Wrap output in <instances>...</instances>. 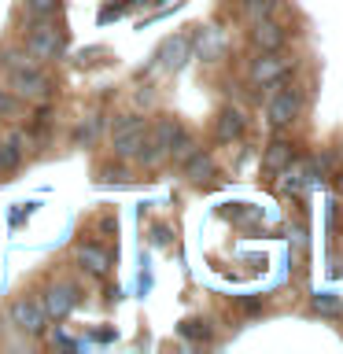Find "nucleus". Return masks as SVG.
<instances>
[{
	"label": "nucleus",
	"instance_id": "f257e3e1",
	"mask_svg": "<svg viewBox=\"0 0 343 354\" xmlns=\"http://www.w3.org/2000/svg\"><path fill=\"white\" fill-rule=\"evenodd\" d=\"M144 137H148V126H144L140 115H118L111 122V151H115L118 162L137 159Z\"/></svg>",
	"mask_w": 343,
	"mask_h": 354
},
{
	"label": "nucleus",
	"instance_id": "f03ea898",
	"mask_svg": "<svg viewBox=\"0 0 343 354\" xmlns=\"http://www.w3.org/2000/svg\"><path fill=\"white\" fill-rule=\"evenodd\" d=\"M22 48H26L33 59H59V55L66 52V37H63L59 26H52V19H44L33 30H26Z\"/></svg>",
	"mask_w": 343,
	"mask_h": 354
},
{
	"label": "nucleus",
	"instance_id": "7ed1b4c3",
	"mask_svg": "<svg viewBox=\"0 0 343 354\" xmlns=\"http://www.w3.org/2000/svg\"><path fill=\"white\" fill-rule=\"evenodd\" d=\"M8 88L15 100H30V104H41L52 93V82L41 74V66H19V71H8Z\"/></svg>",
	"mask_w": 343,
	"mask_h": 354
},
{
	"label": "nucleus",
	"instance_id": "20e7f679",
	"mask_svg": "<svg viewBox=\"0 0 343 354\" xmlns=\"http://www.w3.org/2000/svg\"><path fill=\"white\" fill-rule=\"evenodd\" d=\"M8 317H11V325H15L22 336H44V328H48L44 306L37 303V299H30V295H19L15 303L8 306Z\"/></svg>",
	"mask_w": 343,
	"mask_h": 354
},
{
	"label": "nucleus",
	"instance_id": "39448f33",
	"mask_svg": "<svg viewBox=\"0 0 343 354\" xmlns=\"http://www.w3.org/2000/svg\"><path fill=\"white\" fill-rule=\"evenodd\" d=\"M41 306H44V314H48V321L71 317V314H74V306H77V288H74V284H66V281L52 284L48 292H44Z\"/></svg>",
	"mask_w": 343,
	"mask_h": 354
},
{
	"label": "nucleus",
	"instance_id": "423d86ee",
	"mask_svg": "<svg viewBox=\"0 0 343 354\" xmlns=\"http://www.w3.org/2000/svg\"><path fill=\"white\" fill-rule=\"evenodd\" d=\"M299 107H303V100H299V93H292V88H284V93H273V96H270L266 118H270V126L284 129V126H292V122L299 118Z\"/></svg>",
	"mask_w": 343,
	"mask_h": 354
},
{
	"label": "nucleus",
	"instance_id": "0eeeda50",
	"mask_svg": "<svg viewBox=\"0 0 343 354\" xmlns=\"http://www.w3.org/2000/svg\"><path fill=\"white\" fill-rule=\"evenodd\" d=\"M74 262L82 266L85 273H93V277H107V273H111V262H115V254L104 251L96 240H85V243H77V248H74Z\"/></svg>",
	"mask_w": 343,
	"mask_h": 354
},
{
	"label": "nucleus",
	"instance_id": "6e6552de",
	"mask_svg": "<svg viewBox=\"0 0 343 354\" xmlns=\"http://www.w3.org/2000/svg\"><path fill=\"white\" fill-rule=\"evenodd\" d=\"M284 71H288V63L277 59V52H262V59L251 63V82L254 85H277L284 77Z\"/></svg>",
	"mask_w": 343,
	"mask_h": 354
},
{
	"label": "nucleus",
	"instance_id": "1a4fd4ad",
	"mask_svg": "<svg viewBox=\"0 0 343 354\" xmlns=\"http://www.w3.org/2000/svg\"><path fill=\"white\" fill-rule=\"evenodd\" d=\"M188 52H192V41H188L185 33H177V37H166V41H163V48H159L163 71H181L185 59H188Z\"/></svg>",
	"mask_w": 343,
	"mask_h": 354
},
{
	"label": "nucleus",
	"instance_id": "9d476101",
	"mask_svg": "<svg viewBox=\"0 0 343 354\" xmlns=\"http://www.w3.org/2000/svg\"><path fill=\"white\" fill-rule=\"evenodd\" d=\"M251 41L259 44L262 52H277V48L284 44V30L277 26L273 19H259V22L251 26Z\"/></svg>",
	"mask_w": 343,
	"mask_h": 354
},
{
	"label": "nucleus",
	"instance_id": "9b49d317",
	"mask_svg": "<svg viewBox=\"0 0 343 354\" xmlns=\"http://www.w3.org/2000/svg\"><path fill=\"white\" fill-rule=\"evenodd\" d=\"M240 133H243V115H240V111H232V107L221 111L218 122H214V137H218L221 144H229V140H237Z\"/></svg>",
	"mask_w": 343,
	"mask_h": 354
},
{
	"label": "nucleus",
	"instance_id": "f8f14e48",
	"mask_svg": "<svg viewBox=\"0 0 343 354\" xmlns=\"http://www.w3.org/2000/svg\"><path fill=\"white\" fill-rule=\"evenodd\" d=\"M181 166H185V177H188V181H196V185L207 181V177H214V159L203 155V151H192Z\"/></svg>",
	"mask_w": 343,
	"mask_h": 354
},
{
	"label": "nucleus",
	"instance_id": "ddd939ff",
	"mask_svg": "<svg viewBox=\"0 0 343 354\" xmlns=\"http://www.w3.org/2000/svg\"><path fill=\"white\" fill-rule=\"evenodd\" d=\"M288 162H292V144L288 140H273L270 148H266V155H262V166L270 174H281Z\"/></svg>",
	"mask_w": 343,
	"mask_h": 354
},
{
	"label": "nucleus",
	"instance_id": "4468645a",
	"mask_svg": "<svg viewBox=\"0 0 343 354\" xmlns=\"http://www.w3.org/2000/svg\"><path fill=\"white\" fill-rule=\"evenodd\" d=\"M281 174H284V181H281V192H288V196L303 192V188L310 185V166H292V162H288Z\"/></svg>",
	"mask_w": 343,
	"mask_h": 354
},
{
	"label": "nucleus",
	"instance_id": "2eb2a0df",
	"mask_svg": "<svg viewBox=\"0 0 343 354\" xmlns=\"http://www.w3.org/2000/svg\"><path fill=\"white\" fill-rule=\"evenodd\" d=\"M22 11H26L30 19H37V22H44V19H55L63 11V0H22Z\"/></svg>",
	"mask_w": 343,
	"mask_h": 354
},
{
	"label": "nucleus",
	"instance_id": "dca6fc26",
	"mask_svg": "<svg viewBox=\"0 0 343 354\" xmlns=\"http://www.w3.org/2000/svg\"><path fill=\"white\" fill-rule=\"evenodd\" d=\"M221 30H214V26H207L203 33H199L196 37V48H199V55H203V59H218L221 55Z\"/></svg>",
	"mask_w": 343,
	"mask_h": 354
},
{
	"label": "nucleus",
	"instance_id": "f3484780",
	"mask_svg": "<svg viewBox=\"0 0 343 354\" xmlns=\"http://www.w3.org/2000/svg\"><path fill=\"white\" fill-rule=\"evenodd\" d=\"M19 162H22L19 137H15V140H8V144H0V177L11 174V170H19Z\"/></svg>",
	"mask_w": 343,
	"mask_h": 354
},
{
	"label": "nucleus",
	"instance_id": "a211bd4d",
	"mask_svg": "<svg viewBox=\"0 0 343 354\" xmlns=\"http://www.w3.org/2000/svg\"><path fill=\"white\" fill-rule=\"evenodd\" d=\"M192 151H196V140L188 137L185 129H177V133H174V140H170V151H166V155H170L174 162H185Z\"/></svg>",
	"mask_w": 343,
	"mask_h": 354
},
{
	"label": "nucleus",
	"instance_id": "6ab92c4d",
	"mask_svg": "<svg viewBox=\"0 0 343 354\" xmlns=\"http://www.w3.org/2000/svg\"><path fill=\"white\" fill-rule=\"evenodd\" d=\"M273 8H277V0H248V4H243V15L251 22H259V19H270Z\"/></svg>",
	"mask_w": 343,
	"mask_h": 354
},
{
	"label": "nucleus",
	"instance_id": "aec40b11",
	"mask_svg": "<svg viewBox=\"0 0 343 354\" xmlns=\"http://www.w3.org/2000/svg\"><path fill=\"white\" fill-rule=\"evenodd\" d=\"M96 129H104V122H100V115H89L82 126H77V144H93V137H96Z\"/></svg>",
	"mask_w": 343,
	"mask_h": 354
},
{
	"label": "nucleus",
	"instance_id": "412c9836",
	"mask_svg": "<svg viewBox=\"0 0 343 354\" xmlns=\"http://www.w3.org/2000/svg\"><path fill=\"white\" fill-rule=\"evenodd\" d=\"M181 336H188V339H207L210 328L203 325V321H185V325H181Z\"/></svg>",
	"mask_w": 343,
	"mask_h": 354
},
{
	"label": "nucleus",
	"instance_id": "4be33fe9",
	"mask_svg": "<svg viewBox=\"0 0 343 354\" xmlns=\"http://www.w3.org/2000/svg\"><path fill=\"white\" fill-rule=\"evenodd\" d=\"M314 310H321V314H336L340 303H336L332 295H317V299H314Z\"/></svg>",
	"mask_w": 343,
	"mask_h": 354
},
{
	"label": "nucleus",
	"instance_id": "5701e85b",
	"mask_svg": "<svg viewBox=\"0 0 343 354\" xmlns=\"http://www.w3.org/2000/svg\"><path fill=\"white\" fill-rule=\"evenodd\" d=\"M4 115H15V96L0 88V118H4Z\"/></svg>",
	"mask_w": 343,
	"mask_h": 354
},
{
	"label": "nucleus",
	"instance_id": "b1692460",
	"mask_svg": "<svg viewBox=\"0 0 343 354\" xmlns=\"http://www.w3.org/2000/svg\"><path fill=\"white\" fill-rule=\"evenodd\" d=\"M151 240L159 243V248H166V243H170V229H166V225H155V229H151Z\"/></svg>",
	"mask_w": 343,
	"mask_h": 354
}]
</instances>
